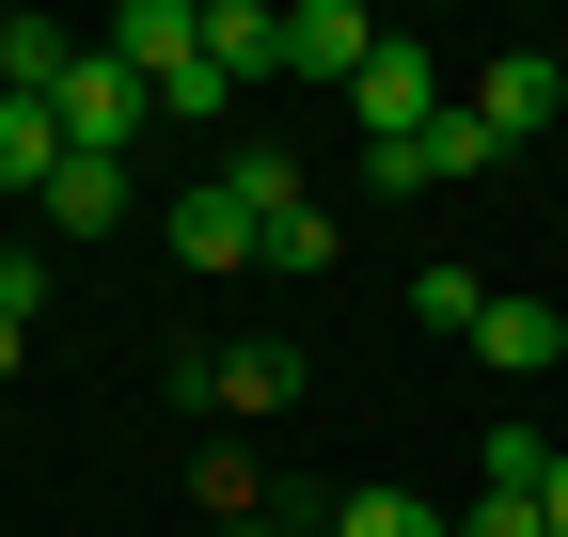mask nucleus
<instances>
[{
    "label": "nucleus",
    "mask_w": 568,
    "mask_h": 537,
    "mask_svg": "<svg viewBox=\"0 0 568 537\" xmlns=\"http://www.w3.org/2000/svg\"><path fill=\"white\" fill-rule=\"evenodd\" d=\"M347 111H364V159H410L458 95H443V63H426V48H379L364 80H347Z\"/></svg>",
    "instance_id": "f257e3e1"
},
{
    "label": "nucleus",
    "mask_w": 568,
    "mask_h": 537,
    "mask_svg": "<svg viewBox=\"0 0 568 537\" xmlns=\"http://www.w3.org/2000/svg\"><path fill=\"white\" fill-rule=\"evenodd\" d=\"M174 395H190V412H284V395H301V348H284V332L190 348V364H174Z\"/></svg>",
    "instance_id": "f03ea898"
},
{
    "label": "nucleus",
    "mask_w": 568,
    "mask_h": 537,
    "mask_svg": "<svg viewBox=\"0 0 568 537\" xmlns=\"http://www.w3.org/2000/svg\"><path fill=\"white\" fill-rule=\"evenodd\" d=\"M48 111H63V159H126L142 126H159V95H142V80H126L111 48H95V63H80V80H63Z\"/></svg>",
    "instance_id": "7ed1b4c3"
},
{
    "label": "nucleus",
    "mask_w": 568,
    "mask_h": 537,
    "mask_svg": "<svg viewBox=\"0 0 568 537\" xmlns=\"http://www.w3.org/2000/svg\"><path fill=\"white\" fill-rule=\"evenodd\" d=\"M379 48H395V32L364 17V0H284V80H332V95H347Z\"/></svg>",
    "instance_id": "20e7f679"
},
{
    "label": "nucleus",
    "mask_w": 568,
    "mask_h": 537,
    "mask_svg": "<svg viewBox=\"0 0 568 537\" xmlns=\"http://www.w3.org/2000/svg\"><path fill=\"white\" fill-rule=\"evenodd\" d=\"M174 253H190V268H222V285H237V268H268V222L237 206L222 174H190V190H174Z\"/></svg>",
    "instance_id": "39448f33"
},
{
    "label": "nucleus",
    "mask_w": 568,
    "mask_h": 537,
    "mask_svg": "<svg viewBox=\"0 0 568 537\" xmlns=\"http://www.w3.org/2000/svg\"><path fill=\"white\" fill-rule=\"evenodd\" d=\"M95 48L126 63V80H142V95H159V80H174V63H205V0H126V17H111Z\"/></svg>",
    "instance_id": "423d86ee"
},
{
    "label": "nucleus",
    "mask_w": 568,
    "mask_h": 537,
    "mask_svg": "<svg viewBox=\"0 0 568 537\" xmlns=\"http://www.w3.org/2000/svg\"><path fill=\"white\" fill-rule=\"evenodd\" d=\"M474 111L506 126V143H537V126L568 111V63H552V48H489V80H474Z\"/></svg>",
    "instance_id": "0eeeda50"
},
{
    "label": "nucleus",
    "mask_w": 568,
    "mask_h": 537,
    "mask_svg": "<svg viewBox=\"0 0 568 537\" xmlns=\"http://www.w3.org/2000/svg\"><path fill=\"white\" fill-rule=\"evenodd\" d=\"M474 364H489V379H552V364H568V316L489 285V316H474Z\"/></svg>",
    "instance_id": "6e6552de"
},
{
    "label": "nucleus",
    "mask_w": 568,
    "mask_h": 537,
    "mask_svg": "<svg viewBox=\"0 0 568 537\" xmlns=\"http://www.w3.org/2000/svg\"><path fill=\"white\" fill-rule=\"evenodd\" d=\"M80 32H63V17H0V95H63V80H80Z\"/></svg>",
    "instance_id": "1a4fd4ad"
},
{
    "label": "nucleus",
    "mask_w": 568,
    "mask_h": 537,
    "mask_svg": "<svg viewBox=\"0 0 568 537\" xmlns=\"http://www.w3.org/2000/svg\"><path fill=\"white\" fill-rule=\"evenodd\" d=\"M489 159H506V126H489V111L458 95V111H443V126L410 143V190H458V174H489Z\"/></svg>",
    "instance_id": "9d476101"
},
{
    "label": "nucleus",
    "mask_w": 568,
    "mask_h": 537,
    "mask_svg": "<svg viewBox=\"0 0 568 537\" xmlns=\"http://www.w3.org/2000/svg\"><path fill=\"white\" fill-rule=\"evenodd\" d=\"M48 174H63V111H48V95H0V190L48 206Z\"/></svg>",
    "instance_id": "9b49d317"
},
{
    "label": "nucleus",
    "mask_w": 568,
    "mask_h": 537,
    "mask_svg": "<svg viewBox=\"0 0 568 537\" xmlns=\"http://www.w3.org/2000/svg\"><path fill=\"white\" fill-rule=\"evenodd\" d=\"M126 222V159H63L48 174V237H111Z\"/></svg>",
    "instance_id": "f8f14e48"
},
{
    "label": "nucleus",
    "mask_w": 568,
    "mask_h": 537,
    "mask_svg": "<svg viewBox=\"0 0 568 537\" xmlns=\"http://www.w3.org/2000/svg\"><path fill=\"white\" fill-rule=\"evenodd\" d=\"M205 63H222V80H268V63H284V17H268V0H205Z\"/></svg>",
    "instance_id": "ddd939ff"
},
{
    "label": "nucleus",
    "mask_w": 568,
    "mask_h": 537,
    "mask_svg": "<svg viewBox=\"0 0 568 537\" xmlns=\"http://www.w3.org/2000/svg\"><path fill=\"white\" fill-rule=\"evenodd\" d=\"M552 458H568L552 427H489V443H474V475H489V490H521V506H537V490H552Z\"/></svg>",
    "instance_id": "4468645a"
},
{
    "label": "nucleus",
    "mask_w": 568,
    "mask_h": 537,
    "mask_svg": "<svg viewBox=\"0 0 568 537\" xmlns=\"http://www.w3.org/2000/svg\"><path fill=\"white\" fill-rule=\"evenodd\" d=\"M222 190H237V206H253V222H301V206H316V190H301V159H284V143H253V159H237Z\"/></svg>",
    "instance_id": "2eb2a0df"
},
{
    "label": "nucleus",
    "mask_w": 568,
    "mask_h": 537,
    "mask_svg": "<svg viewBox=\"0 0 568 537\" xmlns=\"http://www.w3.org/2000/svg\"><path fill=\"white\" fill-rule=\"evenodd\" d=\"M332 537H458L443 506H426V490H347V521Z\"/></svg>",
    "instance_id": "dca6fc26"
},
{
    "label": "nucleus",
    "mask_w": 568,
    "mask_h": 537,
    "mask_svg": "<svg viewBox=\"0 0 568 537\" xmlns=\"http://www.w3.org/2000/svg\"><path fill=\"white\" fill-rule=\"evenodd\" d=\"M410 316H426V332H458V348H474V316H489V285H474V268H426V285H410Z\"/></svg>",
    "instance_id": "f3484780"
},
{
    "label": "nucleus",
    "mask_w": 568,
    "mask_h": 537,
    "mask_svg": "<svg viewBox=\"0 0 568 537\" xmlns=\"http://www.w3.org/2000/svg\"><path fill=\"white\" fill-rule=\"evenodd\" d=\"M237 80H222V63H174V80H159V126H205V111H222Z\"/></svg>",
    "instance_id": "a211bd4d"
},
{
    "label": "nucleus",
    "mask_w": 568,
    "mask_h": 537,
    "mask_svg": "<svg viewBox=\"0 0 568 537\" xmlns=\"http://www.w3.org/2000/svg\"><path fill=\"white\" fill-rule=\"evenodd\" d=\"M32 301H48V253H0V316L32 332Z\"/></svg>",
    "instance_id": "6ab92c4d"
},
{
    "label": "nucleus",
    "mask_w": 568,
    "mask_h": 537,
    "mask_svg": "<svg viewBox=\"0 0 568 537\" xmlns=\"http://www.w3.org/2000/svg\"><path fill=\"white\" fill-rule=\"evenodd\" d=\"M537 521H552V537H568V458H552V490H537Z\"/></svg>",
    "instance_id": "aec40b11"
},
{
    "label": "nucleus",
    "mask_w": 568,
    "mask_h": 537,
    "mask_svg": "<svg viewBox=\"0 0 568 537\" xmlns=\"http://www.w3.org/2000/svg\"><path fill=\"white\" fill-rule=\"evenodd\" d=\"M17 348H32V332H17V316H0V379H17Z\"/></svg>",
    "instance_id": "412c9836"
},
{
    "label": "nucleus",
    "mask_w": 568,
    "mask_h": 537,
    "mask_svg": "<svg viewBox=\"0 0 568 537\" xmlns=\"http://www.w3.org/2000/svg\"><path fill=\"white\" fill-rule=\"evenodd\" d=\"M222 537H284V521H222Z\"/></svg>",
    "instance_id": "4be33fe9"
}]
</instances>
